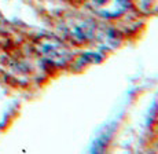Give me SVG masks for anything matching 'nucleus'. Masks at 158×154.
Wrapping results in <instances>:
<instances>
[{
  "label": "nucleus",
  "mask_w": 158,
  "mask_h": 154,
  "mask_svg": "<svg viewBox=\"0 0 158 154\" xmlns=\"http://www.w3.org/2000/svg\"><path fill=\"white\" fill-rule=\"evenodd\" d=\"M60 31L70 43L85 44L94 40L96 33V25L89 18L72 14L60 21Z\"/></svg>",
  "instance_id": "1"
},
{
  "label": "nucleus",
  "mask_w": 158,
  "mask_h": 154,
  "mask_svg": "<svg viewBox=\"0 0 158 154\" xmlns=\"http://www.w3.org/2000/svg\"><path fill=\"white\" fill-rule=\"evenodd\" d=\"M36 50L40 56L55 66L66 65L72 59V51L69 46L59 37L44 35L36 40Z\"/></svg>",
  "instance_id": "2"
},
{
  "label": "nucleus",
  "mask_w": 158,
  "mask_h": 154,
  "mask_svg": "<svg viewBox=\"0 0 158 154\" xmlns=\"http://www.w3.org/2000/svg\"><path fill=\"white\" fill-rule=\"evenodd\" d=\"M92 13L103 18L120 17L128 10V0H84Z\"/></svg>",
  "instance_id": "3"
}]
</instances>
